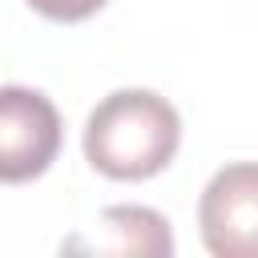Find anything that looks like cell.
<instances>
[{"instance_id": "277c9868", "label": "cell", "mask_w": 258, "mask_h": 258, "mask_svg": "<svg viewBox=\"0 0 258 258\" xmlns=\"http://www.w3.org/2000/svg\"><path fill=\"white\" fill-rule=\"evenodd\" d=\"M60 250H105V254H173L169 222L145 206H109L93 238H69Z\"/></svg>"}, {"instance_id": "7a4b0ae2", "label": "cell", "mask_w": 258, "mask_h": 258, "mask_svg": "<svg viewBox=\"0 0 258 258\" xmlns=\"http://www.w3.org/2000/svg\"><path fill=\"white\" fill-rule=\"evenodd\" d=\"M60 153V113L28 85H0V181L40 177Z\"/></svg>"}, {"instance_id": "5b68a950", "label": "cell", "mask_w": 258, "mask_h": 258, "mask_svg": "<svg viewBox=\"0 0 258 258\" xmlns=\"http://www.w3.org/2000/svg\"><path fill=\"white\" fill-rule=\"evenodd\" d=\"M40 16L48 20H60V24H77V20H89L93 12H101L109 0H28Z\"/></svg>"}, {"instance_id": "6da1fadb", "label": "cell", "mask_w": 258, "mask_h": 258, "mask_svg": "<svg viewBox=\"0 0 258 258\" xmlns=\"http://www.w3.org/2000/svg\"><path fill=\"white\" fill-rule=\"evenodd\" d=\"M177 145L181 117L153 89H117L101 97L85 121V157L113 181H145L161 173Z\"/></svg>"}, {"instance_id": "3957f363", "label": "cell", "mask_w": 258, "mask_h": 258, "mask_svg": "<svg viewBox=\"0 0 258 258\" xmlns=\"http://www.w3.org/2000/svg\"><path fill=\"white\" fill-rule=\"evenodd\" d=\"M198 226L214 258H258V161L222 165L206 181Z\"/></svg>"}]
</instances>
